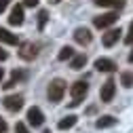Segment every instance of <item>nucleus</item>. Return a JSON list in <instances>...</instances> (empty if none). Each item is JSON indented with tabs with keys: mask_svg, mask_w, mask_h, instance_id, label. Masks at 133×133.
<instances>
[{
	"mask_svg": "<svg viewBox=\"0 0 133 133\" xmlns=\"http://www.w3.org/2000/svg\"><path fill=\"white\" fill-rule=\"evenodd\" d=\"M87 93H89V85L85 80H78V82H74L72 85V89H70V95H72V102H70V106L72 108H76L82 99L87 97Z\"/></svg>",
	"mask_w": 133,
	"mask_h": 133,
	"instance_id": "nucleus-1",
	"label": "nucleus"
},
{
	"mask_svg": "<svg viewBox=\"0 0 133 133\" xmlns=\"http://www.w3.org/2000/svg\"><path fill=\"white\" fill-rule=\"evenodd\" d=\"M63 93H65V82H63L61 78L51 80V85H49V91H46L49 102H61V99H63Z\"/></svg>",
	"mask_w": 133,
	"mask_h": 133,
	"instance_id": "nucleus-2",
	"label": "nucleus"
},
{
	"mask_svg": "<svg viewBox=\"0 0 133 133\" xmlns=\"http://www.w3.org/2000/svg\"><path fill=\"white\" fill-rule=\"evenodd\" d=\"M116 21H118V13H104V15H97V17H93V25L99 28V30H106L110 25H114Z\"/></svg>",
	"mask_w": 133,
	"mask_h": 133,
	"instance_id": "nucleus-3",
	"label": "nucleus"
},
{
	"mask_svg": "<svg viewBox=\"0 0 133 133\" xmlns=\"http://www.w3.org/2000/svg\"><path fill=\"white\" fill-rule=\"evenodd\" d=\"M114 93H116V82L114 78H108L104 85H102V91H99V99H102L104 104H110L114 99Z\"/></svg>",
	"mask_w": 133,
	"mask_h": 133,
	"instance_id": "nucleus-4",
	"label": "nucleus"
},
{
	"mask_svg": "<svg viewBox=\"0 0 133 133\" xmlns=\"http://www.w3.org/2000/svg\"><path fill=\"white\" fill-rule=\"evenodd\" d=\"M36 55H38V44H34V42H21V46H19V57L21 59L32 61Z\"/></svg>",
	"mask_w": 133,
	"mask_h": 133,
	"instance_id": "nucleus-5",
	"label": "nucleus"
},
{
	"mask_svg": "<svg viewBox=\"0 0 133 133\" xmlns=\"http://www.w3.org/2000/svg\"><path fill=\"white\" fill-rule=\"evenodd\" d=\"M2 104H4V108L11 110V112H19V110L23 108V97H21V95H6V97L2 99Z\"/></svg>",
	"mask_w": 133,
	"mask_h": 133,
	"instance_id": "nucleus-6",
	"label": "nucleus"
},
{
	"mask_svg": "<svg viewBox=\"0 0 133 133\" xmlns=\"http://www.w3.org/2000/svg\"><path fill=\"white\" fill-rule=\"evenodd\" d=\"M28 123L32 125V127H42V123H44V114H42V110L40 108H30L28 110Z\"/></svg>",
	"mask_w": 133,
	"mask_h": 133,
	"instance_id": "nucleus-7",
	"label": "nucleus"
},
{
	"mask_svg": "<svg viewBox=\"0 0 133 133\" xmlns=\"http://www.w3.org/2000/svg\"><path fill=\"white\" fill-rule=\"evenodd\" d=\"M121 28H112V30H108L106 34H104V38H102V42H104V46H114L116 42H118V38H121Z\"/></svg>",
	"mask_w": 133,
	"mask_h": 133,
	"instance_id": "nucleus-8",
	"label": "nucleus"
},
{
	"mask_svg": "<svg viewBox=\"0 0 133 133\" xmlns=\"http://www.w3.org/2000/svg\"><path fill=\"white\" fill-rule=\"evenodd\" d=\"M74 40H76L78 44H89V42L93 40L91 30H87V28H76V30H74Z\"/></svg>",
	"mask_w": 133,
	"mask_h": 133,
	"instance_id": "nucleus-9",
	"label": "nucleus"
},
{
	"mask_svg": "<svg viewBox=\"0 0 133 133\" xmlns=\"http://www.w3.org/2000/svg\"><path fill=\"white\" fill-rule=\"evenodd\" d=\"M9 23H11V25H21V23H23V6H21V4H15V6L11 9Z\"/></svg>",
	"mask_w": 133,
	"mask_h": 133,
	"instance_id": "nucleus-10",
	"label": "nucleus"
},
{
	"mask_svg": "<svg viewBox=\"0 0 133 133\" xmlns=\"http://www.w3.org/2000/svg\"><path fill=\"white\" fill-rule=\"evenodd\" d=\"M95 68L99 72H114L116 70V63L112 59H108V57H99V59H95Z\"/></svg>",
	"mask_w": 133,
	"mask_h": 133,
	"instance_id": "nucleus-11",
	"label": "nucleus"
},
{
	"mask_svg": "<svg viewBox=\"0 0 133 133\" xmlns=\"http://www.w3.org/2000/svg\"><path fill=\"white\" fill-rule=\"evenodd\" d=\"M116 123H118V121H116L114 116L106 114V116H102V118H97V121H95V127H97V129H110V127H114Z\"/></svg>",
	"mask_w": 133,
	"mask_h": 133,
	"instance_id": "nucleus-12",
	"label": "nucleus"
},
{
	"mask_svg": "<svg viewBox=\"0 0 133 133\" xmlns=\"http://www.w3.org/2000/svg\"><path fill=\"white\" fill-rule=\"evenodd\" d=\"M97 6H108V9H123L125 0H93Z\"/></svg>",
	"mask_w": 133,
	"mask_h": 133,
	"instance_id": "nucleus-13",
	"label": "nucleus"
},
{
	"mask_svg": "<svg viewBox=\"0 0 133 133\" xmlns=\"http://www.w3.org/2000/svg\"><path fill=\"white\" fill-rule=\"evenodd\" d=\"M76 121H78V118H76L74 114H68V116H65V118H61V121L57 123V127H59L61 131H65V129H72V127L76 125Z\"/></svg>",
	"mask_w": 133,
	"mask_h": 133,
	"instance_id": "nucleus-14",
	"label": "nucleus"
},
{
	"mask_svg": "<svg viewBox=\"0 0 133 133\" xmlns=\"http://www.w3.org/2000/svg\"><path fill=\"white\" fill-rule=\"evenodd\" d=\"M0 42H6V44H17V36L11 34L9 30L0 28Z\"/></svg>",
	"mask_w": 133,
	"mask_h": 133,
	"instance_id": "nucleus-15",
	"label": "nucleus"
},
{
	"mask_svg": "<svg viewBox=\"0 0 133 133\" xmlns=\"http://www.w3.org/2000/svg\"><path fill=\"white\" fill-rule=\"evenodd\" d=\"M72 57H74V49H72V46H63L61 51H59V55H57V59H59V61L72 59Z\"/></svg>",
	"mask_w": 133,
	"mask_h": 133,
	"instance_id": "nucleus-16",
	"label": "nucleus"
},
{
	"mask_svg": "<svg viewBox=\"0 0 133 133\" xmlns=\"http://www.w3.org/2000/svg\"><path fill=\"white\" fill-rule=\"evenodd\" d=\"M85 63H87V57H85V55H74L70 65H72L74 70H82V65H85Z\"/></svg>",
	"mask_w": 133,
	"mask_h": 133,
	"instance_id": "nucleus-17",
	"label": "nucleus"
},
{
	"mask_svg": "<svg viewBox=\"0 0 133 133\" xmlns=\"http://www.w3.org/2000/svg\"><path fill=\"white\" fill-rule=\"evenodd\" d=\"M121 82H123V87H125V89H131V87H133V72H123Z\"/></svg>",
	"mask_w": 133,
	"mask_h": 133,
	"instance_id": "nucleus-18",
	"label": "nucleus"
},
{
	"mask_svg": "<svg viewBox=\"0 0 133 133\" xmlns=\"http://www.w3.org/2000/svg\"><path fill=\"white\" fill-rule=\"evenodd\" d=\"M19 78H23V74H21V72H17V70H15V72H13V76H11V80L6 82V85H2V87H4V89H11V87H13V85H15V82H17Z\"/></svg>",
	"mask_w": 133,
	"mask_h": 133,
	"instance_id": "nucleus-19",
	"label": "nucleus"
},
{
	"mask_svg": "<svg viewBox=\"0 0 133 133\" xmlns=\"http://www.w3.org/2000/svg\"><path fill=\"white\" fill-rule=\"evenodd\" d=\"M46 19H49V13H46V11H40V13H38V30H44Z\"/></svg>",
	"mask_w": 133,
	"mask_h": 133,
	"instance_id": "nucleus-20",
	"label": "nucleus"
},
{
	"mask_svg": "<svg viewBox=\"0 0 133 133\" xmlns=\"http://www.w3.org/2000/svg\"><path fill=\"white\" fill-rule=\"evenodd\" d=\"M125 42H127V44H133V21L129 23V34H127V38H125Z\"/></svg>",
	"mask_w": 133,
	"mask_h": 133,
	"instance_id": "nucleus-21",
	"label": "nucleus"
},
{
	"mask_svg": "<svg viewBox=\"0 0 133 133\" xmlns=\"http://www.w3.org/2000/svg\"><path fill=\"white\" fill-rule=\"evenodd\" d=\"M15 133H30V131H28V127L23 123H17L15 125Z\"/></svg>",
	"mask_w": 133,
	"mask_h": 133,
	"instance_id": "nucleus-22",
	"label": "nucleus"
},
{
	"mask_svg": "<svg viewBox=\"0 0 133 133\" xmlns=\"http://www.w3.org/2000/svg\"><path fill=\"white\" fill-rule=\"evenodd\" d=\"M9 4H11V0H0V13H4Z\"/></svg>",
	"mask_w": 133,
	"mask_h": 133,
	"instance_id": "nucleus-23",
	"label": "nucleus"
},
{
	"mask_svg": "<svg viewBox=\"0 0 133 133\" xmlns=\"http://www.w3.org/2000/svg\"><path fill=\"white\" fill-rule=\"evenodd\" d=\"M23 4H25V6H36L38 0H23Z\"/></svg>",
	"mask_w": 133,
	"mask_h": 133,
	"instance_id": "nucleus-24",
	"label": "nucleus"
},
{
	"mask_svg": "<svg viewBox=\"0 0 133 133\" xmlns=\"http://www.w3.org/2000/svg\"><path fill=\"white\" fill-rule=\"evenodd\" d=\"M6 57H9V55H6V51H4V49H2V46H0V61H4Z\"/></svg>",
	"mask_w": 133,
	"mask_h": 133,
	"instance_id": "nucleus-25",
	"label": "nucleus"
},
{
	"mask_svg": "<svg viewBox=\"0 0 133 133\" xmlns=\"http://www.w3.org/2000/svg\"><path fill=\"white\" fill-rule=\"evenodd\" d=\"M6 131V123H4V118H0V133H4Z\"/></svg>",
	"mask_w": 133,
	"mask_h": 133,
	"instance_id": "nucleus-26",
	"label": "nucleus"
},
{
	"mask_svg": "<svg viewBox=\"0 0 133 133\" xmlns=\"http://www.w3.org/2000/svg\"><path fill=\"white\" fill-rule=\"evenodd\" d=\"M129 63H133V49H131V53H129Z\"/></svg>",
	"mask_w": 133,
	"mask_h": 133,
	"instance_id": "nucleus-27",
	"label": "nucleus"
},
{
	"mask_svg": "<svg viewBox=\"0 0 133 133\" xmlns=\"http://www.w3.org/2000/svg\"><path fill=\"white\" fill-rule=\"evenodd\" d=\"M4 78V72H2V68H0V80H2Z\"/></svg>",
	"mask_w": 133,
	"mask_h": 133,
	"instance_id": "nucleus-28",
	"label": "nucleus"
},
{
	"mask_svg": "<svg viewBox=\"0 0 133 133\" xmlns=\"http://www.w3.org/2000/svg\"><path fill=\"white\" fill-rule=\"evenodd\" d=\"M49 2H53V4H57V2H59V0H49Z\"/></svg>",
	"mask_w": 133,
	"mask_h": 133,
	"instance_id": "nucleus-29",
	"label": "nucleus"
}]
</instances>
